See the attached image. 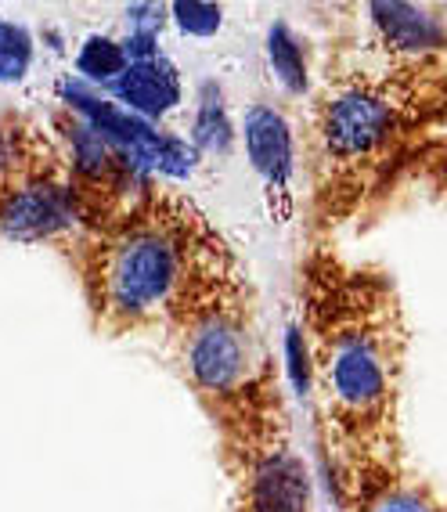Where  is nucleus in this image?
Wrapping results in <instances>:
<instances>
[{"mask_svg": "<svg viewBox=\"0 0 447 512\" xmlns=\"http://www.w3.org/2000/svg\"><path fill=\"white\" fill-rule=\"evenodd\" d=\"M192 145L213 156H224L235 145V127H231L228 105H224V91L217 83H202L199 98H195V119H192Z\"/></svg>", "mask_w": 447, "mask_h": 512, "instance_id": "9d476101", "label": "nucleus"}, {"mask_svg": "<svg viewBox=\"0 0 447 512\" xmlns=\"http://www.w3.org/2000/svg\"><path fill=\"white\" fill-rule=\"evenodd\" d=\"M365 512H444L440 505H433L422 491L415 487H397V491H386L383 498H375Z\"/></svg>", "mask_w": 447, "mask_h": 512, "instance_id": "f3484780", "label": "nucleus"}, {"mask_svg": "<svg viewBox=\"0 0 447 512\" xmlns=\"http://www.w3.org/2000/svg\"><path fill=\"white\" fill-rule=\"evenodd\" d=\"M33 33L15 19H0V83H22L33 69Z\"/></svg>", "mask_w": 447, "mask_h": 512, "instance_id": "4468645a", "label": "nucleus"}, {"mask_svg": "<svg viewBox=\"0 0 447 512\" xmlns=\"http://www.w3.org/2000/svg\"><path fill=\"white\" fill-rule=\"evenodd\" d=\"M170 15H174V26L181 29L184 37H199L210 40L224 26V8L220 4H199V0H177L170 4Z\"/></svg>", "mask_w": 447, "mask_h": 512, "instance_id": "2eb2a0df", "label": "nucleus"}, {"mask_svg": "<svg viewBox=\"0 0 447 512\" xmlns=\"http://www.w3.org/2000/svg\"><path fill=\"white\" fill-rule=\"evenodd\" d=\"M170 8L163 4H130L127 19H130V33H141V37H159Z\"/></svg>", "mask_w": 447, "mask_h": 512, "instance_id": "a211bd4d", "label": "nucleus"}, {"mask_svg": "<svg viewBox=\"0 0 447 512\" xmlns=\"http://www.w3.org/2000/svg\"><path fill=\"white\" fill-rule=\"evenodd\" d=\"M127 65L130 58L123 40L101 37V33L87 37L80 44V51H76V76L83 83H91V87H112L119 76L127 73Z\"/></svg>", "mask_w": 447, "mask_h": 512, "instance_id": "ddd939ff", "label": "nucleus"}, {"mask_svg": "<svg viewBox=\"0 0 447 512\" xmlns=\"http://www.w3.org/2000/svg\"><path fill=\"white\" fill-rule=\"evenodd\" d=\"M80 220V199L69 184L29 181L0 199V235L19 242H40L69 231Z\"/></svg>", "mask_w": 447, "mask_h": 512, "instance_id": "39448f33", "label": "nucleus"}, {"mask_svg": "<svg viewBox=\"0 0 447 512\" xmlns=\"http://www.w3.org/2000/svg\"><path fill=\"white\" fill-rule=\"evenodd\" d=\"M267 65H271L274 80L282 83L289 94H303L311 87V69H307V51H303V40L292 33V26L285 19L271 22L267 29Z\"/></svg>", "mask_w": 447, "mask_h": 512, "instance_id": "f8f14e48", "label": "nucleus"}, {"mask_svg": "<svg viewBox=\"0 0 447 512\" xmlns=\"http://www.w3.org/2000/svg\"><path fill=\"white\" fill-rule=\"evenodd\" d=\"M109 94L127 112L156 123V119L170 116L181 105L184 87L177 69L170 65V58L156 55V58H145V62H130L127 73L109 87Z\"/></svg>", "mask_w": 447, "mask_h": 512, "instance_id": "6e6552de", "label": "nucleus"}, {"mask_svg": "<svg viewBox=\"0 0 447 512\" xmlns=\"http://www.w3.org/2000/svg\"><path fill=\"white\" fill-rule=\"evenodd\" d=\"M285 361H289L292 386H296L300 394H307V390H311V379H314V365H311V350H307V339H303L300 329L285 332Z\"/></svg>", "mask_w": 447, "mask_h": 512, "instance_id": "dca6fc26", "label": "nucleus"}, {"mask_svg": "<svg viewBox=\"0 0 447 512\" xmlns=\"http://www.w3.org/2000/svg\"><path fill=\"white\" fill-rule=\"evenodd\" d=\"M249 512H311V476L289 448L264 451L246 476Z\"/></svg>", "mask_w": 447, "mask_h": 512, "instance_id": "423d86ee", "label": "nucleus"}, {"mask_svg": "<svg viewBox=\"0 0 447 512\" xmlns=\"http://www.w3.org/2000/svg\"><path fill=\"white\" fill-rule=\"evenodd\" d=\"M184 275V249L166 224L145 220L116 238L101 264V303L123 321L156 314Z\"/></svg>", "mask_w": 447, "mask_h": 512, "instance_id": "f257e3e1", "label": "nucleus"}, {"mask_svg": "<svg viewBox=\"0 0 447 512\" xmlns=\"http://www.w3.org/2000/svg\"><path fill=\"white\" fill-rule=\"evenodd\" d=\"M375 29L383 33V40L393 51H408V55H426V51H437L447 47V29L440 26L426 8H415V4H372L368 8Z\"/></svg>", "mask_w": 447, "mask_h": 512, "instance_id": "1a4fd4ad", "label": "nucleus"}, {"mask_svg": "<svg viewBox=\"0 0 447 512\" xmlns=\"http://www.w3.org/2000/svg\"><path fill=\"white\" fill-rule=\"evenodd\" d=\"M62 138L73 152V170L87 181H101V177H109L112 170L123 166V159L112 152L109 141L101 138L94 127H87L83 119H76L73 112L62 119Z\"/></svg>", "mask_w": 447, "mask_h": 512, "instance_id": "9b49d317", "label": "nucleus"}, {"mask_svg": "<svg viewBox=\"0 0 447 512\" xmlns=\"http://www.w3.org/2000/svg\"><path fill=\"white\" fill-rule=\"evenodd\" d=\"M242 145H246L253 174L271 192H285L292 181V163H296L289 119L271 105H253L242 119Z\"/></svg>", "mask_w": 447, "mask_h": 512, "instance_id": "0eeeda50", "label": "nucleus"}, {"mask_svg": "<svg viewBox=\"0 0 447 512\" xmlns=\"http://www.w3.org/2000/svg\"><path fill=\"white\" fill-rule=\"evenodd\" d=\"M397 127V109L375 87H343L321 109V141L336 159H365Z\"/></svg>", "mask_w": 447, "mask_h": 512, "instance_id": "7ed1b4c3", "label": "nucleus"}, {"mask_svg": "<svg viewBox=\"0 0 447 512\" xmlns=\"http://www.w3.org/2000/svg\"><path fill=\"white\" fill-rule=\"evenodd\" d=\"M321 379L329 408L347 422H375L390 404V354L365 321H343L321 343Z\"/></svg>", "mask_w": 447, "mask_h": 512, "instance_id": "f03ea898", "label": "nucleus"}, {"mask_svg": "<svg viewBox=\"0 0 447 512\" xmlns=\"http://www.w3.org/2000/svg\"><path fill=\"white\" fill-rule=\"evenodd\" d=\"M249 339L235 318L206 314L188 339V372L206 394H235L246 383Z\"/></svg>", "mask_w": 447, "mask_h": 512, "instance_id": "20e7f679", "label": "nucleus"}]
</instances>
